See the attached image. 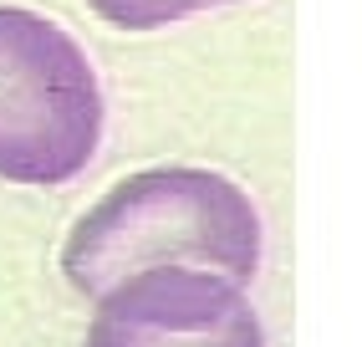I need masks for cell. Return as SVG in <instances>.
<instances>
[{
	"mask_svg": "<svg viewBox=\"0 0 362 347\" xmlns=\"http://www.w3.org/2000/svg\"><path fill=\"white\" fill-rule=\"evenodd\" d=\"M260 215L235 179L168 164L112 184L71 225L62 271L92 302L123 276L153 266H199L245 286L260 271Z\"/></svg>",
	"mask_w": 362,
	"mask_h": 347,
	"instance_id": "cell-1",
	"label": "cell"
},
{
	"mask_svg": "<svg viewBox=\"0 0 362 347\" xmlns=\"http://www.w3.org/2000/svg\"><path fill=\"white\" fill-rule=\"evenodd\" d=\"M103 82L57 21L0 6V179L66 184L103 143Z\"/></svg>",
	"mask_w": 362,
	"mask_h": 347,
	"instance_id": "cell-2",
	"label": "cell"
},
{
	"mask_svg": "<svg viewBox=\"0 0 362 347\" xmlns=\"http://www.w3.org/2000/svg\"><path fill=\"white\" fill-rule=\"evenodd\" d=\"M87 347H265V332L245 286L199 266H153L98 296Z\"/></svg>",
	"mask_w": 362,
	"mask_h": 347,
	"instance_id": "cell-3",
	"label": "cell"
},
{
	"mask_svg": "<svg viewBox=\"0 0 362 347\" xmlns=\"http://www.w3.org/2000/svg\"><path fill=\"white\" fill-rule=\"evenodd\" d=\"M107 26H123V31H158V26H174L184 16H199L214 6H235V0H87Z\"/></svg>",
	"mask_w": 362,
	"mask_h": 347,
	"instance_id": "cell-4",
	"label": "cell"
}]
</instances>
